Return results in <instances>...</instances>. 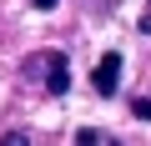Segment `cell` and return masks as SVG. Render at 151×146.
Returning <instances> with one entry per match:
<instances>
[{"label":"cell","mask_w":151,"mask_h":146,"mask_svg":"<svg viewBox=\"0 0 151 146\" xmlns=\"http://www.w3.org/2000/svg\"><path fill=\"white\" fill-rule=\"evenodd\" d=\"M25 70H45V91H50V96H65V86H70L60 50H35V55L25 60Z\"/></svg>","instance_id":"6da1fadb"},{"label":"cell","mask_w":151,"mask_h":146,"mask_svg":"<svg viewBox=\"0 0 151 146\" xmlns=\"http://www.w3.org/2000/svg\"><path fill=\"white\" fill-rule=\"evenodd\" d=\"M35 5H40V10H50V5H55V0H35Z\"/></svg>","instance_id":"52a82bcc"},{"label":"cell","mask_w":151,"mask_h":146,"mask_svg":"<svg viewBox=\"0 0 151 146\" xmlns=\"http://www.w3.org/2000/svg\"><path fill=\"white\" fill-rule=\"evenodd\" d=\"M5 146H25V136H20V131H10V136H5Z\"/></svg>","instance_id":"5b68a950"},{"label":"cell","mask_w":151,"mask_h":146,"mask_svg":"<svg viewBox=\"0 0 151 146\" xmlns=\"http://www.w3.org/2000/svg\"><path fill=\"white\" fill-rule=\"evenodd\" d=\"M76 146H111L101 131H76Z\"/></svg>","instance_id":"3957f363"},{"label":"cell","mask_w":151,"mask_h":146,"mask_svg":"<svg viewBox=\"0 0 151 146\" xmlns=\"http://www.w3.org/2000/svg\"><path fill=\"white\" fill-rule=\"evenodd\" d=\"M131 111H136V116H151V101H146V96H136V101H131Z\"/></svg>","instance_id":"277c9868"},{"label":"cell","mask_w":151,"mask_h":146,"mask_svg":"<svg viewBox=\"0 0 151 146\" xmlns=\"http://www.w3.org/2000/svg\"><path fill=\"white\" fill-rule=\"evenodd\" d=\"M91 86H96V96H116V86H121V50H106V55L96 60Z\"/></svg>","instance_id":"7a4b0ae2"},{"label":"cell","mask_w":151,"mask_h":146,"mask_svg":"<svg viewBox=\"0 0 151 146\" xmlns=\"http://www.w3.org/2000/svg\"><path fill=\"white\" fill-rule=\"evenodd\" d=\"M141 35H151V5H146V15H141Z\"/></svg>","instance_id":"8992f818"}]
</instances>
